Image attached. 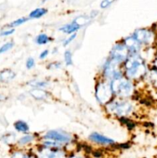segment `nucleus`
Instances as JSON below:
<instances>
[{
    "label": "nucleus",
    "mask_w": 157,
    "mask_h": 158,
    "mask_svg": "<svg viewBox=\"0 0 157 158\" xmlns=\"http://www.w3.org/2000/svg\"><path fill=\"white\" fill-rule=\"evenodd\" d=\"M14 128L18 132L24 133V134H26L29 131V125L25 120H19L15 121L14 123Z\"/></svg>",
    "instance_id": "ddd939ff"
},
{
    "label": "nucleus",
    "mask_w": 157,
    "mask_h": 158,
    "mask_svg": "<svg viewBox=\"0 0 157 158\" xmlns=\"http://www.w3.org/2000/svg\"><path fill=\"white\" fill-rule=\"evenodd\" d=\"M128 56H129V51L124 43L122 42V43H116L112 47L109 58L122 65L126 61Z\"/></svg>",
    "instance_id": "423d86ee"
},
{
    "label": "nucleus",
    "mask_w": 157,
    "mask_h": 158,
    "mask_svg": "<svg viewBox=\"0 0 157 158\" xmlns=\"http://www.w3.org/2000/svg\"><path fill=\"white\" fill-rule=\"evenodd\" d=\"M155 32H156V48H157V25H156V26H155Z\"/></svg>",
    "instance_id": "a878e982"
},
{
    "label": "nucleus",
    "mask_w": 157,
    "mask_h": 158,
    "mask_svg": "<svg viewBox=\"0 0 157 158\" xmlns=\"http://www.w3.org/2000/svg\"><path fill=\"white\" fill-rule=\"evenodd\" d=\"M14 45L15 44H14V43L12 41H9L0 47V53H4V52L9 51L10 49H12L13 48Z\"/></svg>",
    "instance_id": "aec40b11"
},
{
    "label": "nucleus",
    "mask_w": 157,
    "mask_h": 158,
    "mask_svg": "<svg viewBox=\"0 0 157 158\" xmlns=\"http://www.w3.org/2000/svg\"><path fill=\"white\" fill-rule=\"evenodd\" d=\"M44 138L46 140H53L57 143H69L72 139L71 135L64 132L62 131H58V130H52L46 133L44 135Z\"/></svg>",
    "instance_id": "0eeeda50"
},
{
    "label": "nucleus",
    "mask_w": 157,
    "mask_h": 158,
    "mask_svg": "<svg viewBox=\"0 0 157 158\" xmlns=\"http://www.w3.org/2000/svg\"><path fill=\"white\" fill-rule=\"evenodd\" d=\"M29 19L26 18V17H21V18L17 19L14 20V21H12V23H9V24L8 25V27L15 28V27H17V26H22V25L25 24V23H26Z\"/></svg>",
    "instance_id": "dca6fc26"
},
{
    "label": "nucleus",
    "mask_w": 157,
    "mask_h": 158,
    "mask_svg": "<svg viewBox=\"0 0 157 158\" xmlns=\"http://www.w3.org/2000/svg\"><path fill=\"white\" fill-rule=\"evenodd\" d=\"M125 46L127 48L129 51V55H132V54H139L141 53V49L143 48L139 43H138L136 40L132 35L126 37L123 41Z\"/></svg>",
    "instance_id": "6e6552de"
},
{
    "label": "nucleus",
    "mask_w": 157,
    "mask_h": 158,
    "mask_svg": "<svg viewBox=\"0 0 157 158\" xmlns=\"http://www.w3.org/2000/svg\"><path fill=\"white\" fill-rule=\"evenodd\" d=\"M35 60L32 57H29L26 60V67L27 69H32V68L35 67Z\"/></svg>",
    "instance_id": "4be33fe9"
},
{
    "label": "nucleus",
    "mask_w": 157,
    "mask_h": 158,
    "mask_svg": "<svg viewBox=\"0 0 157 158\" xmlns=\"http://www.w3.org/2000/svg\"><path fill=\"white\" fill-rule=\"evenodd\" d=\"M80 28H81V26L74 19L72 23H68V24L62 26L61 27L58 28V30L65 34L70 35V34L75 33L77 31L79 30Z\"/></svg>",
    "instance_id": "9d476101"
},
{
    "label": "nucleus",
    "mask_w": 157,
    "mask_h": 158,
    "mask_svg": "<svg viewBox=\"0 0 157 158\" xmlns=\"http://www.w3.org/2000/svg\"><path fill=\"white\" fill-rule=\"evenodd\" d=\"M115 0H103L100 3V7L102 9H106V8L109 7L111 4H112Z\"/></svg>",
    "instance_id": "b1692460"
},
{
    "label": "nucleus",
    "mask_w": 157,
    "mask_h": 158,
    "mask_svg": "<svg viewBox=\"0 0 157 158\" xmlns=\"http://www.w3.org/2000/svg\"><path fill=\"white\" fill-rule=\"evenodd\" d=\"M48 13V10L45 8H37V9H33L32 12L29 13V19H40L46 15Z\"/></svg>",
    "instance_id": "f8f14e48"
},
{
    "label": "nucleus",
    "mask_w": 157,
    "mask_h": 158,
    "mask_svg": "<svg viewBox=\"0 0 157 158\" xmlns=\"http://www.w3.org/2000/svg\"><path fill=\"white\" fill-rule=\"evenodd\" d=\"M15 73L10 69H4L0 71V82L8 83L15 79Z\"/></svg>",
    "instance_id": "9b49d317"
},
{
    "label": "nucleus",
    "mask_w": 157,
    "mask_h": 158,
    "mask_svg": "<svg viewBox=\"0 0 157 158\" xmlns=\"http://www.w3.org/2000/svg\"><path fill=\"white\" fill-rule=\"evenodd\" d=\"M77 36V33L75 32V33H72V34H70V35H69V36L67 37L66 39H65L64 40H63L62 42V45L63 46H69V44H70L72 42L74 41V40H75V38H76Z\"/></svg>",
    "instance_id": "412c9836"
},
{
    "label": "nucleus",
    "mask_w": 157,
    "mask_h": 158,
    "mask_svg": "<svg viewBox=\"0 0 157 158\" xmlns=\"http://www.w3.org/2000/svg\"><path fill=\"white\" fill-rule=\"evenodd\" d=\"M49 54V49H45V50H43L42 52H41V53L39 54V56H38V58H39L40 60H45L46 57H48Z\"/></svg>",
    "instance_id": "393cba45"
},
{
    "label": "nucleus",
    "mask_w": 157,
    "mask_h": 158,
    "mask_svg": "<svg viewBox=\"0 0 157 158\" xmlns=\"http://www.w3.org/2000/svg\"><path fill=\"white\" fill-rule=\"evenodd\" d=\"M64 61L67 66H71L73 64L72 61V53L70 50H66L64 52Z\"/></svg>",
    "instance_id": "a211bd4d"
},
{
    "label": "nucleus",
    "mask_w": 157,
    "mask_h": 158,
    "mask_svg": "<svg viewBox=\"0 0 157 158\" xmlns=\"http://www.w3.org/2000/svg\"><path fill=\"white\" fill-rule=\"evenodd\" d=\"M35 42L37 45L39 46H44V45L48 44L51 42V38L49 35H48L46 33H40L35 37Z\"/></svg>",
    "instance_id": "4468645a"
},
{
    "label": "nucleus",
    "mask_w": 157,
    "mask_h": 158,
    "mask_svg": "<svg viewBox=\"0 0 157 158\" xmlns=\"http://www.w3.org/2000/svg\"><path fill=\"white\" fill-rule=\"evenodd\" d=\"M49 83L46 81H42V80H32L30 82V86L33 87L34 89H43L48 86Z\"/></svg>",
    "instance_id": "f3484780"
},
{
    "label": "nucleus",
    "mask_w": 157,
    "mask_h": 158,
    "mask_svg": "<svg viewBox=\"0 0 157 158\" xmlns=\"http://www.w3.org/2000/svg\"><path fill=\"white\" fill-rule=\"evenodd\" d=\"M46 1H47V0H43V2H46Z\"/></svg>",
    "instance_id": "bb28decb"
},
{
    "label": "nucleus",
    "mask_w": 157,
    "mask_h": 158,
    "mask_svg": "<svg viewBox=\"0 0 157 158\" xmlns=\"http://www.w3.org/2000/svg\"><path fill=\"white\" fill-rule=\"evenodd\" d=\"M34 140V136L32 134H26L18 140V143L21 145H26L31 143Z\"/></svg>",
    "instance_id": "6ab92c4d"
},
{
    "label": "nucleus",
    "mask_w": 157,
    "mask_h": 158,
    "mask_svg": "<svg viewBox=\"0 0 157 158\" xmlns=\"http://www.w3.org/2000/svg\"><path fill=\"white\" fill-rule=\"evenodd\" d=\"M109 114L118 117H126L132 114L134 110L132 103L120 98L119 100L112 99L110 102L105 105Z\"/></svg>",
    "instance_id": "7ed1b4c3"
},
{
    "label": "nucleus",
    "mask_w": 157,
    "mask_h": 158,
    "mask_svg": "<svg viewBox=\"0 0 157 158\" xmlns=\"http://www.w3.org/2000/svg\"><path fill=\"white\" fill-rule=\"evenodd\" d=\"M31 95L36 100H44L47 97V93L42 90V89H34L31 91Z\"/></svg>",
    "instance_id": "2eb2a0df"
},
{
    "label": "nucleus",
    "mask_w": 157,
    "mask_h": 158,
    "mask_svg": "<svg viewBox=\"0 0 157 158\" xmlns=\"http://www.w3.org/2000/svg\"><path fill=\"white\" fill-rule=\"evenodd\" d=\"M123 65L124 76L132 81L144 79L149 73V66L141 53L129 55Z\"/></svg>",
    "instance_id": "f257e3e1"
},
{
    "label": "nucleus",
    "mask_w": 157,
    "mask_h": 158,
    "mask_svg": "<svg viewBox=\"0 0 157 158\" xmlns=\"http://www.w3.org/2000/svg\"><path fill=\"white\" fill-rule=\"evenodd\" d=\"M89 140L95 142V143H99V144L103 145H109L115 143V141H114L112 139L106 137V136L103 135V134H100L96 132H94L92 133V134H91L90 135H89Z\"/></svg>",
    "instance_id": "1a4fd4ad"
},
{
    "label": "nucleus",
    "mask_w": 157,
    "mask_h": 158,
    "mask_svg": "<svg viewBox=\"0 0 157 158\" xmlns=\"http://www.w3.org/2000/svg\"><path fill=\"white\" fill-rule=\"evenodd\" d=\"M15 28L9 27L8 29L2 30V32H0V35L1 36H9V35H12L15 32Z\"/></svg>",
    "instance_id": "5701e85b"
},
{
    "label": "nucleus",
    "mask_w": 157,
    "mask_h": 158,
    "mask_svg": "<svg viewBox=\"0 0 157 158\" xmlns=\"http://www.w3.org/2000/svg\"><path fill=\"white\" fill-rule=\"evenodd\" d=\"M113 96L110 82L103 79V80L97 83L95 86V98L100 104L106 105L112 100Z\"/></svg>",
    "instance_id": "39448f33"
},
{
    "label": "nucleus",
    "mask_w": 157,
    "mask_h": 158,
    "mask_svg": "<svg viewBox=\"0 0 157 158\" xmlns=\"http://www.w3.org/2000/svg\"><path fill=\"white\" fill-rule=\"evenodd\" d=\"M132 36L138 41L143 47H156V32L152 28H142L133 32Z\"/></svg>",
    "instance_id": "20e7f679"
},
{
    "label": "nucleus",
    "mask_w": 157,
    "mask_h": 158,
    "mask_svg": "<svg viewBox=\"0 0 157 158\" xmlns=\"http://www.w3.org/2000/svg\"><path fill=\"white\" fill-rule=\"evenodd\" d=\"M110 82L112 94L118 98H128L134 93V85L132 80L125 76L113 79Z\"/></svg>",
    "instance_id": "f03ea898"
}]
</instances>
